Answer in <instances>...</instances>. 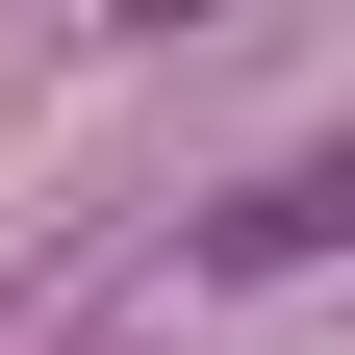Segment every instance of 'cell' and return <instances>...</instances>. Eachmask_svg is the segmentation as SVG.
Instances as JSON below:
<instances>
[{
	"mask_svg": "<svg viewBox=\"0 0 355 355\" xmlns=\"http://www.w3.org/2000/svg\"><path fill=\"white\" fill-rule=\"evenodd\" d=\"M178 254H203L229 304H254V279H304V254H355V127H330V153H279V178H229Z\"/></svg>",
	"mask_w": 355,
	"mask_h": 355,
	"instance_id": "obj_1",
	"label": "cell"
}]
</instances>
